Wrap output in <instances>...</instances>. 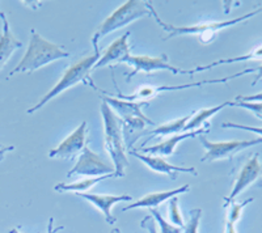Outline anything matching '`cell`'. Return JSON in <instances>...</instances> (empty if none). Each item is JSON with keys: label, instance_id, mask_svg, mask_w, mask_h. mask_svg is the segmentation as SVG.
Instances as JSON below:
<instances>
[{"label": "cell", "instance_id": "obj_24", "mask_svg": "<svg viewBox=\"0 0 262 233\" xmlns=\"http://www.w3.org/2000/svg\"><path fill=\"white\" fill-rule=\"evenodd\" d=\"M148 213L151 214L152 218L158 221V224L160 225L161 233H182V230H184V228L176 227V225H173V224H170V223H168V221L165 220L163 216H161V214L159 213L156 208H149Z\"/></svg>", "mask_w": 262, "mask_h": 233}, {"label": "cell", "instance_id": "obj_12", "mask_svg": "<svg viewBox=\"0 0 262 233\" xmlns=\"http://www.w3.org/2000/svg\"><path fill=\"white\" fill-rule=\"evenodd\" d=\"M207 84H221V79H212V80H202L196 81V83H189V84H182V85H161V87H140L133 95H122V93H118V95H112V93H107L102 90L104 95L107 96L116 97V99H122L125 101H131L134 102V100H149L152 97H155L156 95L161 92H169V90H181L186 89V88H194V87H202V85H207Z\"/></svg>", "mask_w": 262, "mask_h": 233}, {"label": "cell", "instance_id": "obj_8", "mask_svg": "<svg viewBox=\"0 0 262 233\" xmlns=\"http://www.w3.org/2000/svg\"><path fill=\"white\" fill-rule=\"evenodd\" d=\"M121 63H127L128 66L134 67V69L128 74H126V80L130 81L131 78H134L139 72H144L147 75L152 74L155 71H161V69H167L172 74L177 75V74H185L188 75V69L180 68L176 66H170L169 64V57L167 54H163L160 57H148V55H127L123 58Z\"/></svg>", "mask_w": 262, "mask_h": 233}, {"label": "cell", "instance_id": "obj_37", "mask_svg": "<svg viewBox=\"0 0 262 233\" xmlns=\"http://www.w3.org/2000/svg\"><path fill=\"white\" fill-rule=\"evenodd\" d=\"M4 158V156H0V161H2V160H3Z\"/></svg>", "mask_w": 262, "mask_h": 233}, {"label": "cell", "instance_id": "obj_4", "mask_svg": "<svg viewBox=\"0 0 262 233\" xmlns=\"http://www.w3.org/2000/svg\"><path fill=\"white\" fill-rule=\"evenodd\" d=\"M101 115L104 120V147L107 155L114 162L116 177H125V169L128 167V158L126 155V146L123 141L122 127L118 116L112 108L102 100Z\"/></svg>", "mask_w": 262, "mask_h": 233}, {"label": "cell", "instance_id": "obj_3", "mask_svg": "<svg viewBox=\"0 0 262 233\" xmlns=\"http://www.w3.org/2000/svg\"><path fill=\"white\" fill-rule=\"evenodd\" d=\"M70 53L64 50L60 45L53 43V42L45 39L41 34H38L34 29H32V37H30L29 46L17 64V67L9 72V78L18 74V72H30L36 71L43 66H48L55 60L69 58Z\"/></svg>", "mask_w": 262, "mask_h": 233}, {"label": "cell", "instance_id": "obj_10", "mask_svg": "<svg viewBox=\"0 0 262 233\" xmlns=\"http://www.w3.org/2000/svg\"><path fill=\"white\" fill-rule=\"evenodd\" d=\"M259 179H262V161L259 160V153H253L240 168V172L233 183L232 192L229 197L224 198V200L227 203L232 202L237 195L244 192L245 189L258 182Z\"/></svg>", "mask_w": 262, "mask_h": 233}, {"label": "cell", "instance_id": "obj_5", "mask_svg": "<svg viewBox=\"0 0 262 233\" xmlns=\"http://www.w3.org/2000/svg\"><path fill=\"white\" fill-rule=\"evenodd\" d=\"M101 54H92L90 57H85L84 59L79 60L75 64H72L67 71L64 72V75L62 76L59 81H58L45 96L42 97L38 102H37L33 108L28 109V114L36 113L37 110L45 106L50 100L55 99L57 96H59L60 93H63L64 90L70 89L71 87L76 85V84H85V85H91L93 89H97V85L93 83L92 78H91V72L93 71V67L97 63V60L100 59Z\"/></svg>", "mask_w": 262, "mask_h": 233}, {"label": "cell", "instance_id": "obj_9", "mask_svg": "<svg viewBox=\"0 0 262 233\" xmlns=\"http://www.w3.org/2000/svg\"><path fill=\"white\" fill-rule=\"evenodd\" d=\"M114 173V169L111 165L105 164L102 161V158L91 151L88 146L84 147V150L79 155L78 161L74 165L71 171L67 173V177L72 176H84L91 178V176L95 177H101L105 174H112Z\"/></svg>", "mask_w": 262, "mask_h": 233}, {"label": "cell", "instance_id": "obj_27", "mask_svg": "<svg viewBox=\"0 0 262 233\" xmlns=\"http://www.w3.org/2000/svg\"><path fill=\"white\" fill-rule=\"evenodd\" d=\"M201 216H202V209L201 208L190 211V220H189V223L185 227V233H198Z\"/></svg>", "mask_w": 262, "mask_h": 233}, {"label": "cell", "instance_id": "obj_35", "mask_svg": "<svg viewBox=\"0 0 262 233\" xmlns=\"http://www.w3.org/2000/svg\"><path fill=\"white\" fill-rule=\"evenodd\" d=\"M8 233H21V232H20V230H18V228H13V229L9 230Z\"/></svg>", "mask_w": 262, "mask_h": 233}, {"label": "cell", "instance_id": "obj_2", "mask_svg": "<svg viewBox=\"0 0 262 233\" xmlns=\"http://www.w3.org/2000/svg\"><path fill=\"white\" fill-rule=\"evenodd\" d=\"M149 8V12L151 16H154V18L156 20L159 25L163 28L165 32L168 33V36L164 38V41H168V39L173 38V37L179 36H198L200 41L202 43H210V42L214 41L216 38L217 33L221 32L222 29L228 27H232V25L238 24V22H243V21H247L249 18L254 17L258 13H262V7L258 9H254L252 12L247 13V15H243L240 17L232 18V20H224V21H212V22H205V24H198V25H190V27H179V25L168 24L165 21L161 20L160 16L158 15V12L155 11V8L152 7V4L149 2H147Z\"/></svg>", "mask_w": 262, "mask_h": 233}, {"label": "cell", "instance_id": "obj_26", "mask_svg": "<svg viewBox=\"0 0 262 233\" xmlns=\"http://www.w3.org/2000/svg\"><path fill=\"white\" fill-rule=\"evenodd\" d=\"M247 74H256V78H254V80L252 81V85H256L258 81L262 80V64L259 67H256V68H245V69H243V71L237 72V74H233V75L223 78V79H226V80H224V83H228L229 80H232V79H236V78H240V76H244V75H247Z\"/></svg>", "mask_w": 262, "mask_h": 233}, {"label": "cell", "instance_id": "obj_7", "mask_svg": "<svg viewBox=\"0 0 262 233\" xmlns=\"http://www.w3.org/2000/svg\"><path fill=\"white\" fill-rule=\"evenodd\" d=\"M200 142L205 148V155L201 158L202 162H211L216 160H232L233 156L240 151H244L249 147L262 144V137L253 141H229V142H210L205 135H200Z\"/></svg>", "mask_w": 262, "mask_h": 233}, {"label": "cell", "instance_id": "obj_18", "mask_svg": "<svg viewBox=\"0 0 262 233\" xmlns=\"http://www.w3.org/2000/svg\"><path fill=\"white\" fill-rule=\"evenodd\" d=\"M190 192V185H185L181 186L179 189H174V190H168V192H156L151 193V194L146 195L142 199L137 200L134 203H130L128 206H126L122 211H128V209L133 208H143V207H147V208H156L158 206H160L164 200L170 199L173 197H177L181 193H188Z\"/></svg>", "mask_w": 262, "mask_h": 233}, {"label": "cell", "instance_id": "obj_20", "mask_svg": "<svg viewBox=\"0 0 262 233\" xmlns=\"http://www.w3.org/2000/svg\"><path fill=\"white\" fill-rule=\"evenodd\" d=\"M227 106H233V101H226L223 104L214 106V108H207V109H201L200 111H195L193 116L190 118V121L188 122V125L185 126L184 132L189 131H195V129L201 127L202 125H207V121L211 118L212 115H215L216 113L222 110V109L227 108Z\"/></svg>", "mask_w": 262, "mask_h": 233}, {"label": "cell", "instance_id": "obj_1", "mask_svg": "<svg viewBox=\"0 0 262 233\" xmlns=\"http://www.w3.org/2000/svg\"><path fill=\"white\" fill-rule=\"evenodd\" d=\"M102 100L112 108V110L118 114V120L122 127L123 141H125L126 150H133V144L137 142L138 137L143 135L144 126L155 125V122L149 120L148 116L144 115L142 109L148 106V101L131 102L118 100L112 96H102Z\"/></svg>", "mask_w": 262, "mask_h": 233}, {"label": "cell", "instance_id": "obj_25", "mask_svg": "<svg viewBox=\"0 0 262 233\" xmlns=\"http://www.w3.org/2000/svg\"><path fill=\"white\" fill-rule=\"evenodd\" d=\"M169 216L170 223L176 227L184 228V220L179 208V198L173 197L169 199Z\"/></svg>", "mask_w": 262, "mask_h": 233}, {"label": "cell", "instance_id": "obj_22", "mask_svg": "<svg viewBox=\"0 0 262 233\" xmlns=\"http://www.w3.org/2000/svg\"><path fill=\"white\" fill-rule=\"evenodd\" d=\"M195 114V110L191 111L190 114H188L186 116H182L180 120L173 121V122L165 123V125H161L159 127H156L155 130L148 131L147 134L149 136H165V135H172V134H180V132H184L185 126L188 125V122L190 121L191 116Z\"/></svg>", "mask_w": 262, "mask_h": 233}, {"label": "cell", "instance_id": "obj_32", "mask_svg": "<svg viewBox=\"0 0 262 233\" xmlns=\"http://www.w3.org/2000/svg\"><path fill=\"white\" fill-rule=\"evenodd\" d=\"M54 218H50L49 220V225H48V233H55V232H59L60 229H63V227L57 228V229H54Z\"/></svg>", "mask_w": 262, "mask_h": 233}, {"label": "cell", "instance_id": "obj_36", "mask_svg": "<svg viewBox=\"0 0 262 233\" xmlns=\"http://www.w3.org/2000/svg\"><path fill=\"white\" fill-rule=\"evenodd\" d=\"M112 233H121V230H119L118 228H114V229L112 230Z\"/></svg>", "mask_w": 262, "mask_h": 233}, {"label": "cell", "instance_id": "obj_34", "mask_svg": "<svg viewBox=\"0 0 262 233\" xmlns=\"http://www.w3.org/2000/svg\"><path fill=\"white\" fill-rule=\"evenodd\" d=\"M15 150V147L9 146V147H3V148H0V156H4V153L8 152V151H13Z\"/></svg>", "mask_w": 262, "mask_h": 233}, {"label": "cell", "instance_id": "obj_19", "mask_svg": "<svg viewBox=\"0 0 262 233\" xmlns=\"http://www.w3.org/2000/svg\"><path fill=\"white\" fill-rule=\"evenodd\" d=\"M249 60H262V45L257 46L256 49L248 53V54L242 55V57H235V58H224V59L215 60V62L210 63L207 66H198L194 68L188 69V75L194 76V74H200V72L209 71V69L214 68L221 64H231V63H238V62H249Z\"/></svg>", "mask_w": 262, "mask_h": 233}, {"label": "cell", "instance_id": "obj_11", "mask_svg": "<svg viewBox=\"0 0 262 233\" xmlns=\"http://www.w3.org/2000/svg\"><path fill=\"white\" fill-rule=\"evenodd\" d=\"M86 121H83L80 126L76 127L71 135L66 137L64 141L49 152L50 158H66V160H74L78 155H80L84 147L86 146Z\"/></svg>", "mask_w": 262, "mask_h": 233}, {"label": "cell", "instance_id": "obj_17", "mask_svg": "<svg viewBox=\"0 0 262 233\" xmlns=\"http://www.w3.org/2000/svg\"><path fill=\"white\" fill-rule=\"evenodd\" d=\"M0 18L3 20V30L0 34V69H2L6 66V63L8 62L11 55L16 50L23 48V42L18 41L15 34L12 33L6 13L0 12Z\"/></svg>", "mask_w": 262, "mask_h": 233}, {"label": "cell", "instance_id": "obj_33", "mask_svg": "<svg viewBox=\"0 0 262 233\" xmlns=\"http://www.w3.org/2000/svg\"><path fill=\"white\" fill-rule=\"evenodd\" d=\"M226 233H237L236 230V224H232L229 221H226Z\"/></svg>", "mask_w": 262, "mask_h": 233}, {"label": "cell", "instance_id": "obj_21", "mask_svg": "<svg viewBox=\"0 0 262 233\" xmlns=\"http://www.w3.org/2000/svg\"><path fill=\"white\" fill-rule=\"evenodd\" d=\"M112 177H116V173L112 174H105V176L101 177H93V178H86L83 179V181H76V182L72 183H64L60 182L58 185H55V192L59 193H69V192H74V194L76 193H85L88 190L93 188L95 185H97L98 182H101V181H105L107 178H112Z\"/></svg>", "mask_w": 262, "mask_h": 233}, {"label": "cell", "instance_id": "obj_29", "mask_svg": "<svg viewBox=\"0 0 262 233\" xmlns=\"http://www.w3.org/2000/svg\"><path fill=\"white\" fill-rule=\"evenodd\" d=\"M224 129H237V130H247V131L254 132L258 134L259 137H262V127H253V126H247V125H240V123H233V122H224L222 125Z\"/></svg>", "mask_w": 262, "mask_h": 233}, {"label": "cell", "instance_id": "obj_16", "mask_svg": "<svg viewBox=\"0 0 262 233\" xmlns=\"http://www.w3.org/2000/svg\"><path fill=\"white\" fill-rule=\"evenodd\" d=\"M130 32H126L122 37H119L118 39L112 43L109 48L105 50L104 54L100 57V59L97 60V63L95 64L93 69L102 68L105 66H109V64H113L116 62H122L123 58H126L127 55H130V45H128V36H130Z\"/></svg>", "mask_w": 262, "mask_h": 233}, {"label": "cell", "instance_id": "obj_38", "mask_svg": "<svg viewBox=\"0 0 262 233\" xmlns=\"http://www.w3.org/2000/svg\"><path fill=\"white\" fill-rule=\"evenodd\" d=\"M0 148H3V146H2V144H0Z\"/></svg>", "mask_w": 262, "mask_h": 233}, {"label": "cell", "instance_id": "obj_30", "mask_svg": "<svg viewBox=\"0 0 262 233\" xmlns=\"http://www.w3.org/2000/svg\"><path fill=\"white\" fill-rule=\"evenodd\" d=\"M140 227L146 228L149 233H159L158 229H156L155 221H154V218H152L151 215L146 216V218L142 220V223H140Z\"/></svg>", "mask_w": 262, "mask_h": 233}, {"label": "cell", "instance_id": "obj_31", "mask_svg": "<svg viewBox=\"0 0 262 233\" xmlns=\"http://www.w3.org/2000/svg\"><path fill=\"white\" fill-rule=\"evenodd\" d=\"M235 101L243 102H262V92L256 93V95H250V96H237Z\"/></svg>", "mask_w": 262, "mask_h": 233}, {"label": "cell", "instance_id": "obj_28", "mask_svg": "<svg viewBox=\"0 0 262 233\" xmlns=\"http://www.w3.org/2000/svg\"><path fill=\"white\" fill-rule=\"evenodd\" d=\"M233 106L236 108H243L247 110L252 111L258 116L259 120H262V102H243V101H233Z\"/></svg>", "mask_w": 262, "mask_h": 233}, {"label": "cell", "instance_id": "obj_13", "mask_svg": "<svg viewBox=\"0 0 262 233\" xmlns=\"http://www.w3.org/2000/svg\"><path fill=\"white\" fill-rule=\"evenodd\" d=\"M127 153L131 156H134V157H137L138 160H140L143 164H146L151 171L160 174H167V176H169L172 179H176L177 174L179 173H190L193 174V176H198V172H196L195 168L177 167V165L169 164L167 160H164L163 157H159V156L143 155V153L137 152L135 150L127 151Z\"/></svg>", "mask_w": 262, "mask_h": 233}, {"label": "cell", "instance_id": "obj_15", "mask_svg": "<svg viewBox=\"0 0 262 233\" xmlns=\"http://www.w3.org/2000/svg\"><path fill=\"white\" fill-rule=\"evenodd\" d=\"M75 195L84 198L90 203H92L96 208H98L104 214V218L107 224H114L117 219L112 215V207L119 202H131L133 197L130 195H98V194H90V193H76Z\"/></svg>", "mask_w": 262, "mask_h": 233}, {"label": "cell", "instance_id": "obj_6", "mask_svg": "<svg viewBox=\"0 0 262 233\" xmlns=\"http://www.w3.org/2000/svg\"><path fill=\"white\" fill-rule=\"evenodd\" d=\"M148 15H151V12H149L147 2L128 0L125 4H122L97 28L95 34L92 36V46L95 49V54H101L100 48H98V42L104 37Z\"/></svg>", "mask_w": 262, "mask_h": 233}, {"label": "cell", "instance_id": "obj_23", "mask_svg": "<svg viewBox=\"0 0 262 233\" xmlns=\"http://www.w3.org/2000/svg\"><path fill=\"white\" fill-rule=\"evenodd\" d=\"M254 198H248L247 200L242 202V203H238V202H229V203H226V206L229 207L228 209V216H227V221L229 223H232V224H236L240 219H242L243 211H244L245 207L250 203V202H253Z\"/></svg>", "mask_w": 262, "mask_h": 233}, {"label": "cell", "instance_id": "obj_14", "mask_svg": "<svg viewBox=\"0 0 262 233\" xmlns=\"http://www.w3.org/2000/svg\"><path fill=\"white\" fill-rule=\"evenodd\" d=\"M210 132V126H205V127H201V129L195 130V131H189V132H184V134H179V135H173L170 136L169 139L167 141L161 142V143L155 144V146L151 147H142L140 148V152L144 153H149V156H172L174 150H176V147L179 146L180 142L185 141V139H189V137H195L196 135H205L209 134Z\"/></svg>", "mask_w": 262, "mask_h": 233}]
</instances>
